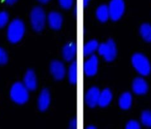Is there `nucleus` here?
<instances>
[{
  "instance_id": "25",
  "label": "nucleus",
  "mask_w": 151,
  "mask_h": 129,
  "mask_svg": "<svg viewBox=\"0 0 151 129\" xmlns=\"http://www.w3.org/2000/svg\"><path fill=\"white\" fill-rule=\"evenodd\" d=\"M127 129H139L140 128V125L138 122L136 121H130L128 122L126 126Z\"/></svg>"
},
{
  "instance_id": "20",
  "label": "nucleus",
  "mask_w": 151,
  "mask_h": 129,
  "mask_svg": "<svg viewBox=\"0 0 151 129\" xmlns=\"http://www.w3.org/2000/svg\"><path fill=\"white\" fill-rule=\"evenodd\" d=\"M140 33L142 38L147 42H151V25L144 23L140 28Z\"/></svg>"
},
{
  "instance_id": "14",
  "label": "nucleus",
  "mask_w": 151,
  "mask_h": 129,
  "mask_svg": "<svg viewBox=\"0 0 151 129\" xmlns=\"http://www.w3.org/2000/svg\"><path fill=\"white\" fill-rule=\"evenodd\" d=\"M148 85L143 78L137 77L134 80L132 83V89L136 94H145L148 91Z\"/></svg>"
},
{
  "instance_id": "23",
  "label": "nucleus",
  "mask_w": 151,
  "mask_h": 129,
  "mask_svg": "<svg viewBox=\"0 0 151 129\" xmlns=\"http://www.w3.org/2000/svg\"><path fill=\"white\" fill-rule=\"evenodd\" d=\"M9 56L8 54L5 51V49H3L1 47H0V64H5L8 62Z\"/></svg>"
},
{
  "instance_id": "28",
  "label": "nucleus",
  "mask_w": 151,
  "mask_h": 129,
  "mask_svg": "<svg viewBox=\"0 0 151 129\" xmlns=\"http://www.w3.org/2000/svg\"><path fill=\"white\" fill-rule=\"evenodd\" d=\"M89 1H90V0H83V5L85 7H86V6L88 5Z\"/></svg>"
},
{
  "instance_id": "16",
  "label": "nucleus",
  "mask_w": 151,
  "mask_h": 129,
  "mask_svg": "<svg viewBox=\"0 0 151 129\" xmlns=\"http://www.w3.org/2000/svg\"><path fill=\"white\" fill-rule=\"evenodd\" d=\"M96 14L97 18L100 22H107L109 18H110L109 6L106 5H101L98 6L96 10Z\"/></svg>"
},
{
  "instance_id": "5",
  "label": "nucleus",
  "mask_w": 151,
  "mask_h": 129,
  "mask_svg": "<svg viewBox=\"0 0 151 129\" xmlns=\"http://www.w3.org/2000/svg\"><path fill=\"white\" fill-rule=\"evenodd\" d=\"M98 52L104 57L106 61L112 62L114 60L117 54V50L115 43L112 39L109 40L106 43H101L98 46Z\"/></svg>"
},
{
  "instance_id": "2",
  "label": "nucleus",
  "mask_w": 151,
  "mask_h": 129,
  "mask_svg": "<svg viewBox=\"0 0 151 129\" xmlns=\"http://www.w3.org/2000/svg\"><path fill=\"white\" fill-rule=\"evenodd\" d=\"M10 97L15 103L23 105L29 100V90L23 83L16 82L10 90Z\"/></svg>"
},
{
  "instance_id": "8",
  "label": "nucleus",
  "mask_w": 151,
  "mask_h": 129,
  "mask_svg": "<svg viewBox=\"0 0 151 129\" xmlns=\"http://www.w3.org/2000/svg\"><path fill=\"white\" fill-rule=\"evenodd\" d=\"M98 67V59L96 56H91L84 64V72L87 76H93L97 73Z\"/></svg>"
},
{
  "instance_id": "29",
  "label": "nucleus",
  "mask_w": 151,
  "mask_h": 129,
  "mask_svg": "<svg viewBox=\"0 0 151 129\" xmlns=\"http://www.w3.org/2000/svg\"><path fill=\"white\" fill-rule=\"evenodd\" d=\"M38 1L42 3H46L47 2H49L50 0H38Z\"/></svg>"
},
{
  "instance_id": "11",
  "label": "nucleus",
  "mask_w": 151,
  "mask_h": 129,
  "mask_svg": "<svg viewBox=\"0 0 151 129\" xmlns=\"http://www.w3.org/2000/svg\"><path fill=\"white\" fill-rule=\"evenodd\" d=\"M51 97L49 91L47 89H43L37 98V107L39 110L44 112L48 109L50 104Z\"/></svg>"
},
{
  "instance_id": "9",
  "label": "nucleus",
  "mask_w": 151,
  "mask_h": 129,
  "mask_svg": "<svg viewBox=\"0 0 151 129\" xmlns=\"http://www.w3.org/2000/svg\"><path fill=\"white\" fill-rule=\"evenodd\" d=\"M63 16L60 12L52 11L49 12L47 17V21L49 27L54 30H59L63 24Z\"/></svg>"
},
{
  "instance_id": "30",
  "label": "nucleus",
  "mask_w": 151,
  "mask_h": 129,
  "mask_svg": "<svg viewBox=\"0 0 151 129\" xmlns=\"http://www.w3.org/2000/svg\"><path fill=\"white\" fill-rule=\"evenodd\" d=\"M87 128H88V129H96V127H94V126H89V127H88Z\"/></svg>"
},
{
  "instance_id": "13",
  "label": "nucleus",
  "mask_w": 151,
  "mask_h": 129,
  "mask_svg": "<svg viewBox=\"0 0 151 129\" xmlns=\"http://www.w3.org/2000/svg\"><path fill=\"white\" fill-rule=\"evenodd\" d=\"M77 51V47L74 43L70 42L66 44L63 48V57L67 62H71L74 58Z\"/></svg>"
},
{
  "instance_id": "22",
  "label": "nucleus",
  "mask_w": 151,
  "mask_h": 129,
  "mask_svg": "<svg viewBox=\"0 0 151 129\" xmlns=\"http://www.w3.org/2000/svg\"><path fill=\"white\" fill-rule=\"evenodd\" d=\"M9 15L7 12L1 11L0 12V29L5 27L9 22Z\"/></svg>"
},
{
  "instance_id": "12",
  "label": "nucleus",
  "mask_w": 151,
  "mask_h": 129,
  "mask_svg": "<svg viewBox=\"0 0 151 129\" xmlns=\"http://www.w3.org/2000/svg\"><path fill=\"white\" fill-rule=\"evenodd\" d=\"M29 91H34L37 89V80L36 74L32 70H29L23 78V83Z\"/></svg>"
},
{
  "instance_id": "6",
  "label": "nucleus",
  "mask_w": 151,
  "mask_h": 129,
  "mask_svg": "<svg viewBox=\"0 0 151 129\" xmlns=\"http://www.w3.org/2000/svg\"><path fill=\"white\" fill-rule=\"evenodd\" d=\"M125 7L123 0H111L109 6L110 18L113 21H117L124 13Z\"/></svg>"
},
{
  "instance_id": "18",
  "label": "nucleus",
  "mask_w": 151,
  "mask_h": 129,
  "mask_svg": "<svg viewBox=\"0 0 151 129\" xmlns=\"http://www.w3.org/2000/svg\"><path fill=\"white\" fill-rule=\"evenodd\" d=\"M99 44L96 40H91L87 42L83 47V54L85 56H91L98 50Z\"/></svg>"
},
{
  "instance_id": "7",
  "label": "nucleus",
  "mask_w": 151,
  "mask_h": 129,
  "mask_svg": "<svg viewBox=\"0 0 151 129\" xmlns=\"http://www.w3.org/2000/svg\"><path fill=\"white\" fill-rule=\"evenodd\" d=\"M50 70L52 75L56 80H63L66 74V69L64 64L58 60H54L51 62Z\"/></svg>"
},
{
  "instance_id": "3",
  "label": "nucleus",
  "mask_w": 151,
  "mask_h": 129,
  "mask_svg": "<svg viewBox=\"0 0 151 129\" xmlns=\"http://www.w3.org/2000/svg\"><path fill=\"white\" fill-rule=\"evenodd\" d=\"M30 23L33 29L36 32H41L45 28L47 22L46 14L41 6H35L30 15Z\"/></svg>"
},
{
  "instance_id": "27",
  "label": "nucleus",
  "mask_w": 151,
  "mask_h": 129,
  "mask_svg": "<svg viewBox=\"0 0 151 129\" xmlns=\"http://www.w3.org/2000/svg\"><path fill=\"white\" fill-rule=\"evenodd\" d=\"M4 1L9 5H12L17 1V0H4Z\"/></svg>"
},
{
  "instance_id": "17",
  "label": "nucleus",
  "mask_w": 151,
  "mask_h": 129,
  "mask_svg": "<svg viewBox=\"0 0 151 129\" xmlns=\"http://www.w3.org/2000/svg\"><path fill=\"white\" fill-rule=\"evenodd\" d=\"M132 95L129 92L123 93L119 100V105L123 110H127L131 106Z\"/></svg>"
},
{
  "instance_id": "19",
  "label": "nucleus",
  "mask_w": 151,
  "mask_h": 129,
  "mask_svg": "<svg viewBox=\"0 0 151 129\" xmlns=\"http://www.w3.org/2000/svg\"><path fill=\"white\" fill-rule=\"evenodd\" d=\"M68 77L70 83L76 84L77 83V63L76 62L72 63L68 68Z\"/></svg>"
},
{
  "instance_id": "21",
  "label": "nucleus",
  "mask_w": 151,
  "mask_h": 129,
  "mask_svg": "<svg viewBox=\"0 0 151 129\" xmlns=\"http://www.w3.org/2000/svg\"><path fill=\"white\" fill-rule=\"evenodd\" d=\"M141 120L145 126L151 127V111H144L142 114Z\"/></svg>"
},
{
  "instance_id": "1",
  "label": "nucleus",
  "mask_w": 151,
  "mask_h": 129,
  "mask_svg": "<svg viewBox=\"0 0 151 129\" xmlns=\"http://www.w3.org/2000/svg\"><path fill=\"white\" fill-rule=\"evenodd\" d=\"M25 33V25L19 19H13L9 23L6 31L8 40L12 43H17L22 40Z\"/></svg>"
},
{
  "instance_id": "24",
  "label": "nucleus",
  "mask_w": 151,
  "mask_h": 129,
  "mask_svg": "<svg viewBox=\"0 0 151 129\" xmlns=\"http://www.w3.org/2000/svg\"><path fill=\"white\" fill-rule=\"evenodd\" d=\"M60 5L64 9H69L73 4V0H58Z\"/></svg>"
},
{
  "instance_id": "10",
  "label": "nucleus",
  "mask_w": 151,
  "mask_h": 129,
  "mask_svg": "<svg viewBox=\"0 0 151 129\" xmlns=\"http://www.w3.org/2000/svg\"><path fill=\"white\" fill-rule=\"evenodd\" d=\"M100 92L97 87H93L91 88L86 93L85 97V103L89 107L94 108L98 105L99 97Z\"/></svg>"
},
{
  "instance_id": "4",
  "label": "nucleus",
  "mask_w": 151,
  "mask_h": 129,
  "mask_svg": "<svg viewBox=\"0 0 151 129\" xmlns=\"http://www.w3.org/2000/svg\"><path fill=\"white\" fill-rule=\"evenodd\" d=\"M132 62L134 67L142 76L149 75L151 70L149 61L142 54H134L132 57Z\"/></svg>"
},
{
  "instance_id": "26",
  "label": "nucleus",
  "mask_w": 151,
  "mask_h": 129,
  "mask_svg": "<svg viewBox=\"0 0 151 129\" xmlns=\"http://www.w3.org/2000/svg\"><path fill=\"white\" fill-rule=\"evenodd\" d=\"M70 128L73 129H76L77 128V120L74 118L73 120H71L70 123Z\"/></svg>"
},
{
  "instance_id": "15",
  "label": "nucleus",
  "mask_w": 151,
  "mask_h": 129,
  "mask_svg": "<svg viewBox=\"0 0 151 129\" xmlns=\"http://www.w3.org/2000/svg\"><path fill=\"white\" fill-rule=\"evenodd\" d=\"M112 98V95L111 90L106 89L100 92L99 97L98 105L101 107H105L111 103Z\"/></svg>"
}]
</instances>
